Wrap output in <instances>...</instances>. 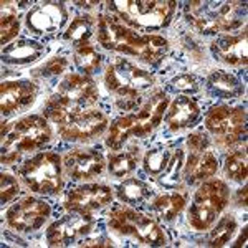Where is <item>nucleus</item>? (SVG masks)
<instances>
[{
  "instance_id": "obj_17",
  "label": "nucleus",
  "mask_w": 248,
  "mask_h": 248,
  "mask_svg": "<svg viewBox=\"0 0 248 248\" xmlns=\"http://www.w3.org/2000/svg\"><path fill=\"white\" fill-rule=\"evenodd\" d=\"M0 96H2V103H0L2 114L9 116L25 109L35 101L37 86L30 81H3Z\"/></svg>"
},
{
  "instance_id": "obj_25",
  "label": "nucleus",
  "mask_w": 248,
  "mask_h": 248,
  "mask_svg": "<svg viewBox=\"0 0 248 248\" xmlns=\"http://www.w3.org/2000/svg\"><path fill=\"white\" fill-rule=\"evenodd\" d=\"M96 25V20L90 15H79L70 23V27L66 29L63 38L66 42H70L73 46L83 45V43H90V38L93 35Z\"/></svg>"
},
{
  "instance_id": "obj_41",
  "label": "nucleus",
  "mask_w": 248,
  "mask_h": 248,
  "mask_svg": "<svg viewBox=\"0 0 248 248\" xmlns=\"http://www.w3.org/2000/svg\"><path fill=\"white\" fill-rule=\"evenodd\" d=\"M247 229H243V232H242V235H240V238L237 240V243H235V247L237 248H240V247H245L247 245Z\"/></svg>"
},
{
  "instance_id": "obj_14",
  "label": "nucleus",
  "mask_w": 248,
  "mask_h": 248,
  "mask_svg": "<svg viewBox=\"0 0 248 248\" xmlns=\"http://www.w3.org/2000/svg\"><path fill=\"white\" fill-rule=\"evenodd\" d=\"M113 201V190L99 184H88V186L77 187L68 194L65 207L70 212L91 215L96 210L109 205Z\"/></svg>"
},
{
  "instance_id": "obj_15",
  "label": "nucleus",
  "mask_w": 248,
  "mask_h": 248,
  "mask_svg": "<svg viewBox=\"0 0 248 248\" xmlns=\"http://www.w3.org/2000/svg\"><path fill=\"white\" fill-rule=\"evenodd\" d=\"M66 20L68 12L62 2H43L27 14V27L37 35H50L62 30Z\"/></svg>"
},
{
  "instance_id": "obj_4",
  "label": "nucleus",
  "mask_w": 248,
  "mask_h": 248,
  "mask_svg": "<svg viewBox=\"0 0 248 248\" xmlns=\"http://www.w3.org/2000/svg\"><path fill=\"white\" fill-rule=\"evenodd\" d=\"M105 81L114 94L116 106L121 111H131L139 108L141 96L154 85V77L126 58H116L106 68Z\"/></svg>"
},
{
  "instance_id": "obj_40",
  "label": "nucleus",
  "mask_w": 248,
  "mask_h": 248,
  "mask_svg": "<svg viewBox=\"0 0 248 248\" xmlns=\"http://www.w3.org/2000/svg\"><path fill=\"white\" fill-rule=\"evenodd\" d=\"M237 199H238V205H247V187H243V189L238 190L237 194Z\"/></svg>"
},
{
  "instance_id": "obj_13",
  "label": "nucleus",
  "mask_w": 248,
  "mask_h": 248,
  "mask_svg": "<svg viewBox=\"0 0 248 248\" xmlns=\"http://www.w3.org/2000/svg\"><path fill=\"white\" fill-rule=\"evenodd\" d=\"M94 229V218L91 215H83L71 212L55 220L46 230V242L50 247H66L78 238L91 235Z\"/></svg>"
},
{
  "instance_id": "obj_34",
  "label": "nucleus",
  "mask_w": 248,
  "mask_h": 248,
  "mask_svg": "<svg viewBox=\"0 0 248 248\" xmlns=\"http://www.w3.org/2000/svg\"><path fill=\"white\" fill-rule=\"evenodd\" d=\"M184 166H186V164H184V151L177 149V153H175L174 155H170L169 164H167V167L161 174L162 175L161 181H162L164 186H167V187L177 186L182 179Z\"/></svg>"
},
{
  "instance_id": "obj_36",
  "label": "nucleus",
  "mask_w": 248,
  "mask_h": 248,
  "mask_svg": "<svg viewBox=\"0 0 248 248\" xmlns=\"http://www.w3.org/2000/svg\"><path fill=\"white\" fill-rule=\"evenodd\" d=\"M0 184H2V203H9L14 201L15 195L18 194V182L12 174L2 172L0 175Z\"/></svg>"
},
{
  "instance_id": "obj_38",
  "label": "nucleus",
  "mask_w": 248,
  "mask_h": 248,
  "mask_svg": "<svg viewBox=\"0 0 248 248\" xmlns=\"http://www.w3.org/2000/svg\"><path fill=\"white\" fill-rule=\"evenodd\" d=\"M187 146L192 153H203V151L209 149L210 141L207 138V134L203 133H192L189 138H187Z\"/></svg>"
},
{
  "instance_id": "obj_32",
  "label": "nucleus",
  "mask_w": 248,
  "mask_h": 248,
  "mask_svg": "<svg viewBox=\"0 0 248 248\" xmlns=\"http://www.w3.org/2000/svg\"><path fill=\"white\" fill-rule=\"evenodd\" d=\"M235 230H237V222L233 217L227 215L222 217L220 222L214 227V230L209 235V245L210 247H223L225 243L230 242V238L233 237Z\"/></svg>"
},
{
  "instance_id": "obj_10",
  "label": "nucleus",
  "mask_w": 248,
  "mask_h": 248,
  "mask_svg": "<svg viewBox=\"0 0 248 248\" xmlns=\"http://www.w3.org/2000/svg\"><path fill=\"white\" fill-rule=\"evenodd\" d=\"M205 127L212 134L220 136L222 146H233L247 136V111L225 105L215 106L205 116Z\"/></svg>"
},
{
  "instance_id": "obj_8",
  "label": "nucleus",
  "mask_w": 248,
  "mask_h": 248,
  "mask_svg": "<svg viewBox=\"0 0 248 248\" xmlns=\"http://www.w3.org/2000/svg\"><path fill=\"white\" fill-rule=\"evenodd\" d=\"M109 227L118 233L131 237L142 245L162 247L166 245V233L157 222L149 215L129 209L126 205H118L109 214Z\"/></svg>"
},
{
  "instance_id": "obj_26",
  "label": "nucleus",
  "mask_w": 248,
  "mask_h": 248,
  "mask_svg": "<svg viewBox=\"0 0 248 248\" xmlns=\"http://www.w3.org/2000/svg\"><path fill=\"white\" fill-rule=\"evenodd\" d=\"M139 161V151L136 147L124 151V153H114L109 155L108 167L114 177H126L138 167Z\"/></svg>"
},
{
  "instance_id": "obj_9",
  "label": "nucleus",
  "mask_w": 248,
  "mask_h": 248,
  "mask_svg": "<svg viewBox=\"0 0 248 248\" xmlns=\"http://www.w3.org/2000/svg\"><path fill=\"white\" fill-rule=\"evenodd\" d=\"M62 157L55 153H40L18 167L25 186L37 194L55 195L62 190Z\"/></svg>"
},
{
  "instance_id": "obj_39",
  "label": "nucleus",
  "mask_w": 248,
  "mask_h": 248,
  "mask_svg": "<svg viewBox=\"0 0 248 248\" xmlns=\"http://www.w3.org/2000/svg\"><path fill=\"white\" fill-rule=\"evenodd\" d=\"M81 247H109L111 242L105 237H96V238H86L83 240V243H79Z\"/></svg>"
},
{
  "instance_id": "obj_23",
  "label": "nucleus",
  "mask_w": 248,
  "mask_h": 248,
  "mask_svg": "<svg viewBox=\"0 0 248 248\" xmlns=\"http://www.w3.org/2000/svg\"><path fill=\"white\" fill-rule=\"evenodd\" d=\"M131 136H136V138H142L144 136L141 126H139L138 118H136V114L121 116V118H118L113 124H111L106 144L109 149L121 151L124 142H126Z\"/></svg>"
},
{
  "instance_id": "obj_3",
  "label": "nucleus",
  "mask_w": 248,
  "mask_h": 248,
  "mask_svg": "<svg viewBox=\"0 0 248 248\" xmlns=\"http://www.w3.org/2000/svg\"><path fill=\"white\" fill-rule=\"evenodd\" d=\"M99 90L86 75L71 73L57 88V93L48 99L43 114L46 119L60 124L68 114L81 113L98 103Z\"/></svg>"
},
{
  "instance_id": "obj_11",
  "label": "nucleus",
  "mask_w": 248,
  "mask_h": 248,
  "mask_svg": "<svg viewBox=\"0 0 248 248\" xmlns=\"http://www.w3.org/2000/svg\"><path fill=\"white\" fill-rule=\"evenodd\" d=\"M57 126L63 139L85 142L105 133L108 127V118L98 109H88L81 113L68 114Z\"/></svg>"
},
{
  "instance_id": "obj_6",
  "label": "nucleus",
  "mask_w": 248,
  "mask_h": 248,
  "mask_svg": "<svg viewBox=\"0 0 248 248\" xmlns=\"http://www.w3.org/2000/svg\"><path fill=\"white\" fill-rule=\"evenodd\" d=\"M175 2L162 0H116L108 2V9L131 29H161L170 22Z\"/></svg>"
},
{
  "instance_id": "obj_12",
  "label": "nucleus",
  "mask_w": 248,
  "mask_h": 248,
  "mask_svg": "<svg viewBox=\"0 0 248 248\" xmlns=\"http://www.w3.org/2000/svg\"><path fill=\"white\" fill-rule=\"evenodd\" d=\"M51 209L45 201H40L35 197H25L22 201L15 202L7 210L5 217L10 229L20 233H31L37 232L46 218L50 217Z\"/></svg>"
},
{
  "instance_id": "obj_20",
  "label": "nucleus",
  "mask_w": 248,
  "mask_h": 248,
  "mask_svg": "<svg viewBox=\"0 0 248 248\" xmlns=\"http://www.w3.org/2000/svg\"><path fill=\"white\" fill-rule=\"evenodd\" d=\"M199 114H201V108H199L197 101L190 96L184 94L170 103L169 111L166 114V124L169 129L179 131L194 124Z\"/></svg>"
},
{
  "instance_id": "obj_19",
  "label": "nucleus",
  "mask_w": 248,
  "mask_h": 248,
  "mask_svg": "<svg viewBox=\"0 0 248 248\" xmlns=\"http://www.w3.org/2000/svg\"><path fill=\"white\" fill-rule=\"evenodd\" d=\"M169 106V98L164 91H154L147 98V101L139 108V113L136 114L139 121V126L142 129V134H151L159 124L162 123L164 113Z\"/></svg>"
},
{
  "instance_id": "obj_5",
  "label": "nucleus",
  "mask_w": 248,
  "mask_h": 248,
  "mask_svg": "<svg viewBox=\"0 0 248 248\" xmlns=\"http://www.w3.org/2000/svg\"><path fill=\"white\" fill-rule=\"evenodd\" d=\"M245 3L242 2H189L187 20L201 33H225L243 25Z\"/></svg>"
},
{
  "instance_id": "obj_2",
  "label": "nucleus",
  "mask_w": 248,
  "mask_h": 248,
  "mask_svg": "<svg viewBox=\"0 0 248 248\" xmlns=\"http://www.w3.org/2000/svg\"><path fill=\"white\" fill-rule=\"evenodd\" d=\"M51 129L45 116H25L2 126V164H14L22 154L50 142Z\"/></svg>"
},
{
  "instance_id": "obj_27",
  "label": "nucleus",
  "mask_w": 248,
  "mask_h": 248,
  "mask_svg": "<svg viewBox=\"0 0 248 248\" xmlns=\"http://www.w3.org/2000/svg\"><path fill=\"white\" fill-rule=\"evenodd\" d=\"M73 48H75L73 62L83 75L90 77V75H93L94 71L101 66L103 57L90 45V43H83V45H78V46H73Z\"/></svg>"
},
{
  "instance_id": "obj_16",
  "label": "nucleus",
  "mask_w": 248,
  "mask_h": 248,
  "mask_svg": "<svg viewBox=\"0 0 248 248\" xmlns=\"http://www.w3.org/2000/svg\"><path fill=\"white\" fill-rule=\"evenodd\" d=\"M105 155L94 149H75L63 157V169L73 181L93 179L105 170Z\"/></svg>"
},
{
  "instance_id": "obj_22",
  "label": "nucleus",
  "mask_w": 248,
  "mask_h": 248,
  "mask_svg": "<svg viewBox=\"0 0 248 248\" xmlns=\"http://www.w3.org/2000/svg\"><path fill=\"white\" fill-rule=\"evenodd\" d=\"M218 169L217 155L212 151H203V153H192L189 161L184 166L186 170V179L190 184L203 182L207 179L214 177Z\"/></svg>"
},
{
  "instance_id": "obj_30",
  "label": "nucleus",
  "mask_w": 248,
  "mask_h": 248,
  "mask_svg": "<svg viewBox=\"0 0 248 248\" xmlns=\"http://www.w3.org/2000/svg\"><path fill=\"white\" fill-rule=\"evenodd\" d=\"M248 164H247V151L237 149L229 154L225 161V174L227 177L235 182H243L247 179Z\"/></svg>"
},
{
  "instance_id": "obj_7",
  "label": "nucleus",
  "mask_w": 248,
  "mask_h": 248,
  "mask_svg": "<svg viewBox=\"0 0 248 248\" xmlns=\"http://www.w3.org/2000/svg\"><path fill=\"white\" fill-rule=\"evenodd\" d=\"M229 199L230 190L225 182L218 179H207L195 192L194 201L187 212L189 225L199 232L209 230L217 215L227 207Z\"/></svg>"
},
{
  "instance_id": "obj_29",
  "label": "nucleus",
  "mask_w": 248,
  "mask_h": 248,
  "mask_svg": "<svg viewBox=\"0 0 248 248\" xmlns=\"http://www.w3.org/2000/svg\"><path fill=\"white\" fill-rule=\"evenodd\" d=\"M118 197L124 203H138L142 202L149 195V187L139 179H126L123 184L118 186Z\"/></svg>"
},
{
  "instance_id": "obj_24",
  "label": "nucleus",
  "mask_w": 248,
  "mask_h": 248,
  "mask_svg": "<svg viewBox=\"0 0 248 248\" xmlns=\"http://www.w3.org/2000/svg\"><path fill=\"white\" fill-rule=\"evenodd\" d=\"M207 86L214 94L223 98H237L243 93V85L240 79L229 71H214L209 77Z\"/></svg>"
},
{
  "instance_id": "obj_21",
  "label": "nucleus",
  "mask_w": 248,
  "mask_h": 248,
  "mask_svg": "<svg viewBox=\"0 0 248 248\" xmlns=\"http://www.w3.org/2000/svg\"><path fill=\"white\" fill-rule=\"evenodd\" d=\"M43 53H45V46L40 42L22 38L3 46L2 60L3 63H9V65H29L42 58Z\"/></svg>"
},
{
  "instance_id": "obj_1",
  "label": "nucleus",
  "mask_w": 248,
  "mask_h": 248,
  "mask_svg": "<svg viewBox=\"0 0 248 248\" xmlns=\"http://www.w3.org/2000/svg\"><path fill=\"white\" fill-rule=\"evenodd\" d=\"M98 42L108 50L138 57L146 63H157L169 48L161 35L138 33L113 14L98 18Z\"/></svg>"
},
{
  "instance_id": "obj_28",
  "label": "nucleus",
  "mask_w": 248,
  "mask_h": 248,
  "mask_svg": "<svg viewBox=\"0 0 248 248\" xmlns=\"http://www.w3.org/2000/svg\"><path fill=\"white\" fill-rule=\"evenodd\" d=\"M184 207H186V199L181 194H162L155 197L153 202V209L155 210V214L167 222L177 217Z\"/></svg>"
},
{
  "instance_id": "obj_33",
  "label": "nucleus",
  "mask_w": 248,
  "mask_h": 248,
  "mask_svg": "<svg viewBox=\"0 0 248 248\" xmlns=\"http://www.w3.org/2000/svg\"><path fill=\"white\" fill-rule=\"evenodd\" d=\"M2 20H0V27H2V45H9V43L18 35L20 31V22L18 17L14 10L7 5L5 2H2Z\"/></svg>"
},
{
  "instance_id": "obj_18",
  "label": "nucleus",
  "mask_w": 248,
  "mask_h": 248,
  "mask_svg": "<svg viewBox=\"0 0 248 248\" xmlns=\"http://www.w3.org/2000/svg\"><path fill=\"white\" fill-rule=\"evenodd\" d=\"M214 53L222 62L233 66L247 65L248 45H247V31L238 35H225L214 42Z\"/></svg>"
},
{
  "instance_id": "obj_31",
  "label": "nucleus",
  "mask_w": 248,
  "mask_h": 248,
  "mask_svg": "<svg viewBox=\"0 0 248 248\" xmlns=\"http://www.w3.org/2000/svg\"><path fill=\"white\" fill-rule=\"evenodd\" d=\"M170 151L166 147H155V149H149L144 155V170L151 175H161L164 169L167 167L170 159Z\"/></svg>"
},
{
  "instance_id": "obj_35",
  "label": "nucleus",
  "mask_w": 248,
  "mask_h": 248,
  "mask_svg": "<svg viewBox=\"0 0 248 248\" xmlns=\"http://www.w3.org/2000/svg\"><path fill=\"white\" fill-rule=\"evenodd\" d=\"M66 68H68V60L66 58L55 57V58L48 60V62L42 68H38L37 75H38V77H43V78L57 77V75H62Z\"/></svg>"
},
{
  "instance_id": "obj_37",
  "label": "nucleus",
  "mask_w": 248,
  "mask_h": 248,
  "mask_svg": "<svg viewBox=\"0 0 248 248\" xmlns=\"http://www.w3.org/2000/svg\"><path fill=\"white\" fill-rule=\"evenodd\" d=\"M172 86L175 88V90L182 91V93H197L199 91V81L195 77H192V75H179V77H175L172 79Z\"/></svg>"
}]
</instances>
